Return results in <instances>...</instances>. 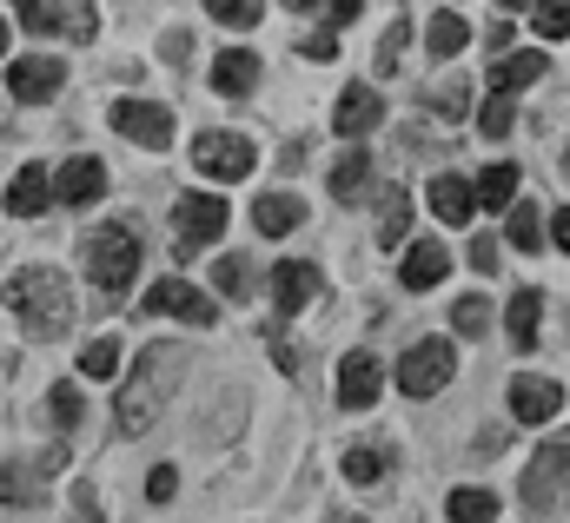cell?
Returning a JSON list of instances; mask_svg holds the SVG:
<instances>
[{
  "label": "cell",
  "mask_w": 570,
  "mask_h": 523,
  "mask_svg": "<svg viewBox=\"0 0 570 523\" xmlns=\"http://www.w3.org/2000/svg\"><path fill=\"white\" fill-rule=\"evenodd\" d=\"M179 372H186V345H146L134 378L120 385V431H146L159 417V404H166Z\"/></svg>",
  "instance_id": "obj_2"
},
{
  "label": "cell",
  "mask_w": 570,
  "mask_h": 523,
  "mask_svg": "<svg viewBox=\"0 0 570 523\" xmlns=\"http://www.w3.org/2000/svg\"><path fill=\"white\" fill-rule=\"evenodd\" d=\"M471 265L491 272V265H498V239H471Z\"/></svg>",
  "instance_id": "obj_44"
},
{
  "label": "cell",
  "mask_w": 570,
  "mask_h": 523,
  "mask_svg": "<svg viewBox=\"0 0 570 523\" xmlns=\"http://www.w3.org/2000/svg\"><path fill=\"white\" fill-rule=\"evenodd\" d=\"M365 186H372V159H365V146H352V152H338V166H332V199H365Z\"/></svg>",
  "instance_id": "obj_23"
},
{
  "label": "cell",
  "mask_w": 570,
  "mask_h": 523,
  "mask_svg": "<svg viewBox=\"0 0 570 523\" xmlns=\"http://www.w3.org/2000/svg\"><path fill=\"white\" fill-rule=\"evenodd\" d=\"M531 27H538L544 40H564V33H570V0H538V13H531Z\"/></svg>",
  "instance_id": "obj_37"
},
{
  "label": "cell",
  "mask_w": 570,
  "mask_h": 523,
  "mask_svg": "<svg viewBox=\"0 0 570 523\" xmlns=\"http://www.w3.org/2000/svg\"><path fill=\"white\" fill-rule=\"evenodd\" d=\"M285 7H298V13H312V7H325V0H285Z\"/></svg>",
  "instance_id": "obj_46"
},
{
  "label": "cell",
  "mask_w": 570,
  "mask_h": 523,
  "mask_svg": "<svg viewBox=\"0 0 570 523\" xmlns=\"http://www.w3.org/2000/svg\"><path fill=\"white\" fill-rule=\"evenodd\" d=\"M478 132H484V139H504V132H511V93H491V107L478 114Z\"/></svg>",
  "instance_id": "obj_39"
},
{
  "label": "cell",
  "mask_w": 570,
  "mask_h": 523,
  "mask_svg": "<svg viewBox=\"0 0 570 523\" xmlns=\"http://www.w3.org/2000/svg\"><path fill=\"white\" fill-rule=\"evenodd\" d=\"M173 246H179V259L186 253H199V246H213L219 233H226V199L219 193H186L179 206H173Z\"/></svg>",
  "instance_id": "obj_7"
},
{
  "label": "cell",
  "mask_w": 570,
  "mask_h": 523,
  "mask_svg": "<svg viewBox=\"0 0 570 523\" xmlns=\"http://www.w3.org/2000/svg\"><path fill=\"white\" fill-rule=\"evenodd\" d=\"M551 246L570 253V206H564V213H551Z\"/></svg>",
  "instance_id": "obj_45"
},
{
  "label": "cell",
  "mask_w": 570,
  "mask_h": 523,
  "mask_svg": "<svg viewBox=\"0 0 570 523\" xmlns=\"http://www.w3.org/2000/svg\"><path fill=\"white\" fill-rule=\"evenodd\" d=\"M524 504H531L538 517L570 511V444H544V451L531 457V471H524Z\"/></svg>",
  "instance_id": "obj_4"
},
{
  "label": "cell",
  "mask_w": 570,
  "mask_h": 523,
  "mask_svg": "<svg viewBox=\"0 0 570 523\" xmlns=\"http://www.w3.org/2000/svg\"><path fill=\"white\" fill-rule=\"evenodd\" d=\"M253 80H259V60H253L246 47H226V53L213 60V87H219L226 100H239V93H253Z\"/></svg>",
  "instance_id": "obj_20"
},
{
  "label": "cell",
  "mask_w": 570,
  "mask_h": 523,
  "mask_svg": "<svg viewBox=\"0 0 570 523\" xmlns=\"http://www.w3.org/2000/svg\"><path fill=\"white\" fill-rule=\"evenodd\" d=\"M305 53H312V60H332V53H338V27H332V20L312 27V33H305Z\"/></svg>",
  "instance_id": "obj_41"
},
{
  "label": "cell",
  "mask_w": 570,
  "mask_h": 523,
  "mask_svg": "<svg viewBox=\"0 0 570 523\" xmlns=\"http://www.w3.org/2000/svg\"><path fill=\"white\" fill-rule=\"evenodd\" d=\"M544 53H498V67H491V93H518V87H531V80H544Z\"/></svg>",
  "instance_id": "obj_22"
},
{
  "label": "cell",
  "mask_w": 570,
  "mask_h": 523,
  "mask_svg": "<svg viewBox=\"0 0 570 523\" xmlns=\"http://www.w3.org/2000/svg\"><path fill=\"white\" fill-rule=\"evenodd\" d=\"M464 40H471V27H464L458 13H431V27H425V53H431V60L464 53Z\"/></svg>",
  "instance_id": "obj_26"
},
{
  "label": "cell",
  "mask_w": 570,
  "mask_h": 523,
  "mask_svg": "<svg viewBox=\"0 0 570 523\" xmlns=\"http://www.w3.org/2000/svg\"><path fill=\"white\" fill-rule=\"evenodd\" d=\"M504 239H511L518 253H538V246H544V213H538L531 199H511V206H504Z\"/></svg>",
  "instance_id": "obj_24"
},
{
  "label": "cell",
  "mask_w": 570,
  "mask_h": 523,
  "mask_svg": "<svg viewBox=\"0 0 570 523\" xmlns=\"http://www.w3.org/2000/svg\"><path fill=\"white\" fill-rule=\"evenodd\" d=\"M47 411H53V424H80V411H87V404H80V392H73V385H53Z\"/></svg>",
  "instance_id": "obj_40"
},
{
  "label": "cell",
  "mask_w": 570,
  "mask_h": 523,
  "mask_svg": "<svg viewBox=\"0 0 570 523\" xmlns=\"http://www.w3.org/2000/svg\"><path fill=\"white\" fill-rule=\"evenodd\" d=\"M80 259H87V278L107 298H120L140 278V239H134V226H94L87 246H80Z\"/></svg>",
  "instance_id": "obj_3"
},
{
  "label": "cell",
  "mask_w": 570,
  "mask_h": 523,
  "mask_svg": "<svg viewBox=\"0 0 570 523\" xmlns=\"http://www.w3.org/2000/svg\"><path fill=\"white\" fill-rule=\"evenodd\" d=\"M451 325H458L464 338H478V332L491 325V298H478V292H471V298H458V305H451Z\"/></svg>",
  "instance_id": "obj_35"
},
{
  "label": "cell",
  "mask_w": 570,
  "mask_h": 523,
  "mask_svg": "<svg viewBox=\"0 0 570 523\" xmlns=\"http://www.w3.org/2000/svg\"><path fill=\"white\" fill-rule=\"evenodd\" d=\"M564 179H570V146H564Z\"/></svg>",
  "instance_id": "obj_49"
},
{
  "label": "cell",
  "mask_w": 570,
  "mask_h": 523,
  "mask_svg": "<svg viewBox=\"0 0 570 523\" xmlns=\"http://www.w3.org/2000/svg\"><path fill=\"white\" fill-rule=\"evenodd\" d=\"M431 213H438L444 226H471V213H478V186L458 179V172H438V179H431Z\"/></svg>",
  "instance_id": "obj_17"
},
{
  "label": "cell",
  "mask_w": 570,
  "mask_h": 523,
  "mask_svg": "<svg viewBox=\"0 0 570 523\" xmlns=\"http://www.w3.org/2000/svg\"><path fill=\"white\" fill-rule=\"evenodd\" d=\"M385 464H392V457H385L379 444H352V451H345V477H352L358 491H365V484H379V477H385Z\"/></svg>",
  "instance_id": "obj_28"
},
{
  "label": "cell",
  "mask_w": 570,
  "mask_h": 523,
  "mask_svg": "<svg viewBox=\"0 0 570 523\" xmlns=\"http://www.w3.org/2000/svg\"><path fill=\"white\" fill-rule=\"evenodd\" d=\"M213 285H219V298H253V265L246 259H219L213 265Z\"/></svg>",
  "instance_id": "obj_31"
},
{
  "label": "cell",
  "mask_w": 570,
  "mask_h": 523,
  "mask_svg": "<svg viewBox=\"0 0 570 523\" xmlns=\"http://www.w3.org/2000/svg\"><path fill=\"white\" fill-rule=\"evenodd\" d=\"M173 491H179V471H173V464H159V471L146 477V497H153V504H173Z\"/></svg>",
  "instance_id": "obj_42"
},
{
  "label": "cell",
  "mask_w": 570,
  "mask_h": 523,
  "mask_svg": "<svg viewBox=\"0 0 570 523\" xmlns=\"http://www.w3.org/2000/svg\"><path fill=\"white\" fill-rule=\"evenodd\" d=\"M33 497H40V491H33V471L7 464V471H0V504H7V511H27Z\"/></svg>",
  "instance_id": "obj_33"
},
{
  "label": "cell",
  "mask_w": 570,
  "mask_h": 523,
  "mask_svg": "<svg viewBox=\"0 0 570 523\" xmlns=\"http://www.w3.org/2000/svg\"><path fill=\"white\" fill-rule=\"evenodd\" d=\"M253 226H259L266 239H285V233L305 226V206H298L292 193H266V199H253Z\"/></svg>",
  "instance_id": "obj_19"
},
{
  "label": "cell",
  "mask_w": 570,
  "mask_h": 523,
  "mask_svg": "<svg viewBox=\"0 0 570 523\" xmlns=\"http://www.w3.org/2000/svg\"><path fill=\"white\" fill-rule=\"evenodd\" d=\"M498 7H538V0H498Z\"/></svg>",
  "instance_id": "obj_47"
},
{
  "label": "cell",
  "mask_w": 570,
  "mask_h": 523,
  "mask_svg": "<svg viewBox=\"0 0 570 523\" xmlns=\"http://www.w3.org/2000/svg\"><path fill=\"white\" fill-rule=\"evenodd\" d=\"M13 20L27 33H60V7H47V0H13Z\"/></svg>",
  "instance_id": "obj_36"
},
{
  "label": "cell",
  "mask_w": 570,
  "mask_h": 523,
  "mask_svg": "<svg viewBox=\"0 0 570 523\" xmlns=\"http://www.w3.org/2000/svg\"><path fill=\"white\" fill-rule=\"evenodd\" d=\"M60 33H67V40H94V33H100V7H94V0L60 7Z\"/></svg>",
  "instance_id": "obj_32"
},
{
  "label": "cell",
  "mask_w": 570,
  "mask_h": 523,
  "mask_svg": "<svg viewBox=\"0 0 570 523\" xmlns=\"http://www.w3.org/2000/svg\"><path fill=\"white\" fill-rule=\"evenodd\" d=\"M100 193H107V159H94V152H80V159H67L53 172V199L60 206H94Z\"/></svg>",
  "instance_id": "obj_11"
},
{
  "label": "cell",
  "mask_w": 570,
  "mask_h": 523,
  "mask_svg": "<svg viewBox=\"0 0 570 523\" xmlns=\"http://www.w3.org/2000/svg\"><path fill=\"white\" fill-rule=\"evenodd\" d=\"M193 166L206 172V179H219V186H233V179H253V139H239V132H199L193 139Z\"/></svg>",
  "instance_id": "obj_8"
},
{
  "label": "cell",
  "mask_w": 570,
  "mask_h": 523,
  "mask_svg": "<svg viewBox=\"0 0 570 523\" xmlns=\"http://www.w3.org/2000/svg\"><path fill=\"white\" fill-rule=\"evenodd\" d=\"M47 206H53V172L20 166L13 186H7V213H13V219H33V213H47Z\"/></svg>",
  "instance_id": "obj_18"
},
{
  "label": "cell",
  "mask_w": 570,
  "mask_h": 523,
  "mask_svg": "<svg viewBox=\"0 0 570 523\" xmlns=\"http://www.w3.org/2000/svg\"><path fill=\"white\" fill-rule=\"evenodd\" d=\"M538 318H544V298H538V292H518V298L504 305V325H511L504 338H511L518 352H538V338H544V332H538Z\"/></svg>",
  "instance_id": "obj_21"
},
{
  "label": "cell",
  "mask_w": 570,
  "mask_h": 523,
  "mask_svg": "<svg viewBox=\"0 0 570 523\" xmlns=\"http://www.w3.org/2000/svg\"><path fill=\"white\" fill-rule=\"evenodd\" d=\"M379 120H385L379 87H345V93H338V107H332V127H338V139H365Z\"/></svg>",
  "instance_id": "obj_13"
},
{
  "label": "cell",
  "mask_w": 570,
  "mask_h": 523,
  "mask_svg": "<svg viewBox=\"0 0 570 523\" xmlns=\"http://www.w3.org/2000/svg\"><path fill=\"white\" fill-rule=\"evenodd\" d=\"M312 298H318V265L285 259L279 272H273V312H279V318H298Z\"/></svg>",
  "instance_id": "obj_15"
},
{
  "label": "cell",
  "mask_w": 570,
  "mask_h": 523,
  "mask_svg": "<svg viewBox=\"0 0 570 523\" xmlns=\"http://www.w3.org/2000/svg\"><path fill=\"white\" fill-rule=\"evenodd\" d=\"M444 511H451L458 523H491V517H498V497H491V491H451V504H444Z\"/></svg>",
  "instance_id": "obj_29"
},
{
  "label": "cell",
  "mask_w": 570,
  "mask_h": 523,
  "mask_svg": "<svg viewBox=\"0 0 570 523\" xmlns=\"http://www.w3.org/2000/svg\"><path fill=\"white\" fill-rule=\"evenodd\" d=\"M451 372H458L451 338H425V345H412V352L399 358V392L405 397H438L444 385H451Z\"/></svg>",
  "instance_id": "obj_5"
},
{
  "label": "cell",
  "mask_w": 570,
  "mask_h": 523,
  "mask_svg": "<svg viewBox=\"0 0 570 523\" xmlns=\"http://www.w3.org/2000/svg\"><path fill=\"white\" fill-rule=\"evenodd\" d=\"M558 411H564V385H551V378H538V372L511 378V417H518V424H551Z\"/></svg>",
  "instance_id": "obj_12"
},
{
  "label": "cell",
  "mask_w": 570,
  "mask_h": 523,
  "mask_svg": "<svg viewBox=\"0 0 570 523\" xmlns=\"http://www.w3.org/2000/svg\"><path fill=\"white\" fill-rule=\"evenodd\" d=\"M365 13V0H325V20L332 27H345V20H358Z\"/></svg>",
  "instance_id": "obj_43"
},
{
  "label": "cell",
  "mask_w": 570,
  "mask_h": 523,
  "mask_svg": "<svg viewBox=\"0 0 570 523\" xmlns=\"http://www.w3.org/2000/svg\"><path fill=\"white\" fill-rule=\"evenodd\" d=\"M379 385H385V372H379L372 352H352V358L338 365V404H345V411H372V404H379Z\"/></svg>",
  "instance_id": "obj_14"
},
{
  "label": "cell",
  "mask_w": 570,
  "mask_h": 523,
  "mask_svg": "<svg viewBox=\"0 0 570 523\" xmlns=\"http://www.w3.org/2000/svg\"><path fill=\"white\" fill-rule=\"evenodd\" d=\"M511 199H518V166H484L478 172V206H498L504 213Z\"/></svg>",
  "instance_id": "obj_27"
},
{
  "label": "cell",
  "mask_w": 570,
  "mask_h": 523,
  "mask_svg": "<svg viewBox=\"0 0 570 523\" xmlns=\"http://www.w3.org/2000/svg\"><path fill=\"white\" fill-rule=\"evenodd\" d=\"M140 318H186L193 332H206V325H219V305H213L199 285H186V278H159V285L146 292Z\"/></svg>",
  "instance_id": "obj_6"
},
{
  "label": "cell",
  "mask_w": 570,
  "mask_h": 523,
  "mask_svg": "<svg viewBox=\"0 0 570 523\" xmlns=\"http://www.w3.org/2000/svg\"><path fill=\"white\" fill-rule=\"evenodd\" d=\"M114 127H120V139H134L146 152H166L173 146V114L153 107V100H120L114 107Z\"/></svg>",
  "instance_id": "obj_10"
},
{
  "label": "cell",
  "mask_w": 570,
  "mask_h": 523,
  "mask_svg": "<svg viewBox=\"0 0 570 523\" xmlns=\"http://www.w3.org/2000/svg\"><path fill=\"white\" fill-rule=\"evenodd\" d=\"M0 53H7V20H0Z\"/></svg>",
  "instance_id": "obj_48"
},
{
  "label": "cell",
  "mask_w": 570,
  "mask_h": 523,
  "mask_svg": "<svg viewBox=\"0 0 570 523\" xmlns=\"http://www.w3.org/2000/svg\"><path fill=\"white\" fill-rule=\"evenodd\" d=\"M405 259H399V278L412 285V292H431L444 272H451V253L438 246V239H412V246H399Z\"/></svg>",
  "instance_id": "obj_16"
},
{
  "label": "cell",
  "mask_w": 570,
  "mask_h": 523,
  "mask_svg": "<svg viewBox=\"0 0 570 523\" xmlns=\"http://www.w3.org/2000/svg\"><path fill=\"white\" fill-rule=\"evenodd\" d=\"M7 312L27 325V338H40V345H53L67 325H73V292H67V278L53 272V265H33V272H13L7 278Z\"/></svg>",
  "instance_id": "obj_1"
},
{
  "label": "cell",
  "mask_w": 570,
  "mask_h": 523,
  "mask_svg": "<svg viewBox=\"0 0 570 523\" xmlns=\"http://www.w3.org/2000/svg\"><path fill=\"white\" fill-rule=\"evenodd\" d=\"M60 87H67V67H60L53 53H27V60H13V67H7V93H13V100H27V107L53 100Z\"/></svg>",
  "instance_id": "obj_9"
},
{
  "label": "cell",
  "mask_w": 570,
  "mask_h": 523,
  "mask_svg": "<svg viewBox=\"0 0 570 523\" xmlns=\"http://www.w3.org/2000/svg\"><path fill=\"white\" fill-rule=\"evenodd\" d=\"M206 13H213L219 27H259L266 0H206Z\"/></svg>",
  "instance_id": "obj_34"
},
{
  "label": "cell",
  "mask_w": 570,
  "mask_h": 523,
  "mask_svg": "<svg viewBox=\"0 0 570 523\" xmlns=\"http://www.w3.org/2000/svg\"><path fill=\"white\" fill-rule=\"evenodd\" d=\"M405 47H412V20H392L379 40V73H405Z\"/></svg>",
  "instance_id": "obj_30"
},
{
  "label": "cell",
  "mask_w": 570,
  "mask_h": 523,
  "mask_svg": "<svg viewBox=\"0 0 570 523\" xmlns=\"http://www.w3.org/2000/svg\"><path fill=\"white\" fill-rule=\"evenodd\" d=\"M114 365H120V352H114L107 338H94V345H80V372H87V378H114Z\"/></svg>",
  "instance_id": "obj_38"
},
{
  "label": "cell",
  "mask_w": 570,
  "mask_h": 523,
  "mask_svg": "<svg viewBox=\"0 0 570 523\" xmlns=\"http://www.w3.org/2000/svg\"><path fill=\"white\" fill-rule=\"evenodd\" d=\"M405 233H412V193L392 186L385 206H379V246H405Z\"/></svg>",
  "instance_id": "obj_25"
}]
</instances>
